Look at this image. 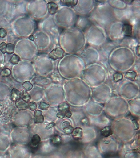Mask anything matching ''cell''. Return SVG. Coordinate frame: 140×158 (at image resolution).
Listing matches in <instances>:
<instances>
[{"label":"cell","mask_w":140,"mask_h":158,"mask_svg":"<svg viewBox=\"0 0 140 158\" xmlns=\"http://www.w3.org/2000/svg\"><path fill=\"white\" fill-rule=\"evenodd\" d=\"M66 54L78 55L87 46L85 34L75 26L63 30L58 41Z\"/></svg>","instance_id":"6da1fadb"},{"label":"cell","mask_w":140,"mask_h":158,"mask_svg":"<svg viewBox=\"0 0 140 158\" xmlns=\"http://www.w3.org/2000/svg\"><path fill=\"white\" fill-rule=\"evenodd\" d=\"M137 58L131 49L119 46L110 54L108 64L113 71L123 73L132 70Z\"/></svg>","instance_id":"7a4b0ae2"},{"label":"cell","mask_w":140,"mask_h":158,"mask_svg":"<svg viewBox=\"0 0 140 158\" xmlns=\"http://www.w3.org/2000/svg\"><path fill=\"white\" fill-rule=\"evenodd\" d=\"M86 66L78 55L66 54L58 63V71L63 78L70 80L82 77Z\"/></svg>","instance_id":"3957f363"},{"label":"cell","mask_w":140,"mask_h":158,"mask_svg":"<svg viewBox=\"0 0 140 158\" xmlns=\"http://www.w3.org/2000/svg\"><path fill=\"white\" fill-rule=\"evenodd\" d=\"M96 6L88 18L92 23L106 29L113 22L116 21L113 9L108 4L107 1H96Z\"/></svg>","instance_id":"277c9868"},{"label":"cell","mask_w":140,"mask_h":158,"mask_svg":"<svg viewBox=\"0 0 140 158\" xmlns=\"http://www.w3.org/2000/svg\"><path fill=\"white\" fill-rule=\"evenodd\" d=\"M108 74L104 66L97 63L86 66L81 77L89 86L96 87L104 84Z\"/></svg>","instance_id":"5b68a950"},{"label":"cell","mask_w":140,"mask_h":158,"mask_svg":"<svg viewBox=\"0 0 140 158\" xmlns=\"http://www.w3.org/2000/svg\"><path fill=\"white\" fill-rule=\"evenodd\" d=\"M84 33L87 44L97 49L108 41L105 30L98 25L92 24Z\"/></svg>","instance_id":"8992f818"},{"label":"cell","mask_w":140,"mask_h":158,"mask_svg":"<svg viewBox=\"0 0 140 158\" xmlns=\"http://www.w3.org/2000/svg\"><path fill=\"white\" fill-rule=\"evenodd\" d=\"M77 16L73 8L60 6L54 19L58 27L64 30L74 26Z\"/></svg>","instance_id":"52a82bcc"},{"label":"cell","mask_w":140,"mask_h":158,"mask_svg":"<svg viewBox=\"0 0 140 158\" xmlns=\"http://www.w3.org/2000/svg\"><path fill=\"white\" fill-rule=\"evenodd\" d=\"M119 42H115L111 41H108L102 47L98 49L100 55L99 63L104 66L107 69L112 70L110 69L108 64L109 56L113 49L119 46Z\"/></svg>","instance_id":"ba28073f"},{"label":"cell","mask_w":140,"mask_h":158,"mask_svg":"<svg viewBox=\"0 0 140 158\" xmlns=\"http://www.w3.org/2000/svg\"><path fill=\"white\" fill-rule=\"evenodd\" d=\"M124 23L116 20L110 24L105 29L110 41L120 42L124 38L123 27Z\"/></svg>","instance_id":"9c48e42d"},{"label":"cell","mask_w":140,"mask_h":158,"mask_svg":"<svg viewBox=\"0 0 140 158\" xmlns=\"http://www.w3.org/2000/svg\"><path fill=\"white\" fill-rule=\"evenodd\" d=\"M78 55L82 60L86 67L99 63V52L94 47L86 46Z\"/></svg>","instance_id":"30bf717a"},{"label":"cell","mask_w":140,"mask_h":158,"mask_svg":"<svg viewBox=\"0 0 140 158\" xmlns=\"http://www.w3.org/2000/svg\"><path fill=\"white\" fill-rule=\"evenodd\" d=\"M96 6V1L94 0H78L77 4L73 9L77 15L88 17Z\"/></svg>","instance_id":"8fae6325"},{"label":"cell","mask_w":140,"mask_h":158,"mask_svg":"<svg viewBox=\"0 0 140 158\" xmlns=\"http://www.w3.org/2000/svg\"><path fill=\"white\" fill-rule=\"evenodd\" d=\"M113 12L116 20L123 23H129L130 21L134 17H136L134 15L132 6H128L126 9L123 10H117L113 9Z\"/></svg>","instance_id":"7c38bea8"},{"label":"cell","mask_w":140,"mask_h":158,"mask_svg":"<svg viewBox=\"0 0 140 158\" xmlns=\"http://www.w3.org/2000/svg\"><path fill=\"white\" fill-rule=\"evenodd\" d=\"M121 90L123 95L129 96L136 95L138 94L139 90L138 86L129 80L123 84Z\"/></svg>","instance_id":"4fadbf2b"},{"label":"cell","mask_w":140,"mask_h":158,"mask_svg":"<svg viewBox=\"0 0 140 158\" xmlns=\"http://www.w3.org/2000/svg\"><path fill=\"white\" fill-rule=\"evenodd\" d=\"M92 24L88 17L78 15L74 26L84 32Z\"/></svg>","instance_id":"5bb4252c"},{"label":"cell","mask_w":140,"mask_h":158,"mask_svg":"<svg viewBox=\"0 0 140 158\" xmlns=\"http://www.w3.org/2000/svg\"><path fill=\"white\" fill-rule=\"evenodd\" d=\"M139 41L134 37H125L119 42V46L128 47L133 50L135 47L140 44Z\"/></svg>","instance_id":"9a60e30c"},{"label":"cell","mask_w":140,"mask_h":158,"mask_svg":"<svg viewBox=\"0 0 140 158\" xmlns=\"http://www.w3.org/2000/svg\"><path fill=\"white\" fill-rule=\"evenodd\" d=\"M65 51L59 46L52 49L49 53L48 56L53 61L60 60L66 55Z\"/></svg>","instance_id":"2e32d148"},{"label":"cell","mask_w":140,"mask_h":158,"mask_svg":"<svg viewBox=\"0 0 140 158\" xmlns=\"http://www.w3.org/2000/svg\"><path fill=\"white\" fill-rule=\"evenodd\" d=\"M107 3L114 10H123L128 7V5L123 0H108Z\"/></svg>","instance_id":"e0dca14e"},{"label":"cell","mask_w":140,"mask_h":158,"mask_svg":"<svg viewBox=\"0 0 140 158\" xmlns=\"http://www.w3.org/2000/svg\"><path fill=\"white\" fill-rule=\"evenodd\" d=\"M123 33L124 37H130L134 36V28L132 25L129 23H124Z\"/></svg>","instance_id":"ac0fdd59"},{"label":"cell","mask_w":140,"mask_h":158,"mask_svg":"<svg viewBox=\"0 0 140 158\" xmlns=\"http://www.w3.org/2000/svg\"><path fill=\"white\" fill-rule=\"evenodd\" d=\"M46 6L48 12L51 15L56 14L59 8L58 3L53 2H50L47 3Z\"/></svg>","instance_id":"d6986e66"},{"label":"cell","mask_w":140,"mask_h":158,"mask_svg":"<svg viewBox=\"0 0 140 158\" xmlns=\"http://www.w3.org/2000/svg\"><path fill=\"white\" fill-rule=\"evenodd\" d=\"M58 2L60 6L73 8L77 4L78 0H61Z\"/></svg>","instance_id":"ffe728a7"},{"label":"cell","mask_w":140,"mask_h":158,"mask_svg":"<svg viewBox=\"0 0 140 158\" xmlns=\"http://www.w3.org/2000/svg\"><path fill=\"white\" fill-rule=\"evenodd\" d=\"M42 114L43 112L41 110H35L34 116V122L35 124H41L44 122V117Z\"/></svg>","instance_id":"44dd1931"},{"label":"cell","mask_w":140,"mask_h":158,"mask_svg":"<svg viewBox=\"0 0 140 158\" xmlns=\"http://www.w3.org/2000/svg\"><path fill=\"white\" fill-rule=\"evenodd\" d=\"M138 75V73L134 70H131L127 71L125 73L124 77L126 79L130 81H134Z\"/></svg>","instance_id":"7402d4cb"},{"label":"cell","mask_w":140,"mask_h":158,"mask_svg":"<svg viewBox=\"0 0 140 158\" xmlns=\"http://www.w3.org/2000/svg\"><path fill=\"white\" fill-rule=\"evenodd\" d=\"M16 106L18 109L20 110H26L28 108V103L25 102L22 99L17 100L15 102Z\"/></svg>","instance_id":"603a6c76"},{"label":"cell","mask_w":140,"mask_h":158,"mask_svg":"<svg viewBox=\"0 0 140 158\" xmlns=\"http://www.w3.org/2000/svg\"><path fill=\"white\" fill-rule=\"evenodd\" d=\"M50 79L43 77H38V78H35L34 82L35 84L40 85H48L50 84Z\"/></svg>","instance_id":"cb8c5ba5"},{"label":"cell","mask_w":140,"mask_h":158,"mask_svg":"<svg viewBox=\"0 0 140 158\" xmlns=\"http://www.w3.org/2000/svg\"><path fill=\"white\" fill-rule=\"evenodd\" d=\"M82 130L81 128L78 127L73 130L72 132V135L74 139H79L82 138Z\"/></svg>","instance_id":"d4e9b609"},{"label":"cell","mask_w":140,"mask_h":158,"mask_svg":"<svg viewBox=\"0 0 140 158\" xmlns=\"http://www.w3.org/2000/svg\"><path fill=\"white\" fill-rule=\"evenodd\" d=\"M21 92L16 88L13 89L11 93V98L12 100L16 102L17 100L21 98Z\"/></svg>","instance_id":"484cf974"},{"label":"cell","mask_w":140,"mask_h":158,"mask_svg":"<svg viewBox=\"0 0 140 158\" xmlns=\"http://www.w3.org/2000/svg\"><path fill=\"white\" fill-rule=\"evenodd\" d=\"M124 75L122 73L116 72L114 71L113 75V80L115 83L122 81L124 78Z\"/></svg>","instance_id":"4316f807"},{"label":"cell","mask_w":140,"mask_h":158,"mask_svg":"<svg viewBox=\"0 0 140 158\" xmlns=\"http://www.w3.org/2000/svg\"><path fill=\"white\" fill-rule=\"evenodd\" d=\"M41 139L39 136L38 135H33L31 141V145L33 147H36L41 142Z\"/></svg>","instance_id":"83f0119b"},{"label":"cell","mask_w":140,"mask_h":158,"mask_svg":"<svg viewBox=\"0 0 140 158\" xmlns=\"http://www.w3.org/2000/svg\"><path fill=\"white\" fill-rule=\"evenodd\" d=\"M101 134L103 136L108 137L110 136L112 134V131L111 127H106L101 130Z\"/></svg>","instance_id":"f1b7e54d"},{"label":"cell","mask_w":140,"mask_h":158,"mask_svg":"<svg viewBox=\"0 0 140 158\" xmlns=\"http://www.w3.org/2000/svg\"><path fill=\"white\" fill-rule=\"evenodd\" d=\"M58 111L65 113L66 110H69L70 106L66 102H62L58 106Z\"/></svg>","instance_id":"f546056e"},{"label":"cell","mask_w":140,"mask_h":158,"mask_svg":"<svg viewBox=\"0 0 140 158\" xmlns=\"http://www.w3.org/2000/svg\"><path fill=\"white\" fill-rule=\"evenodd\" d=\"M21 99L25 101V102H28L30 101L31 100V96L30 94L26 91H22L21 92Z\"/></svg>","instance_id":"4dcf8cb0"},{"label":"cell","mask_w":140,"mask_h":158,"mask_svg":"<svg viewBox=\"0 0 140 158\" xmlns=\"http://www.w3.org/2000/svg\"><path fill=\"white\" fill-rule=\"evenodd\" d=\"M15 46L14 44L9 43L7 44L6 53L9 55L13 54L14 52Z\"/></svg>","instance_id":"1f68e13d"},{"label":"cell","mask_w":140,"mask_h":158,"mask_svg":"<svg viewBox=\"0 0 140 158\" xmlns=\"http://www.w3.org/2000/svg\"><path fill=\"white\" fill-rule=\"evenodd\" d=\"M11 71L10 69L8 68H5L2 69L1 71V77L3 78H6V77H9L11 75Z\"/></svg>","instance_id":"d6a6232c"},{"label":"cell","mask_w":140,"mask_h":158,"mask_svg":"<svg viewBox=\"0 0 140 158\" xmlns=\"http://www.w3.org/2000/svg\"><path fill=\"white\" fill-rule=\"evenodd\" d=\"M22 86L26 91H29L33 88V85L30 82L26 81L22 84Z\"/></svg>","instance_id":"836d02e7"},{"label":"cell","mask_w":140,"mask_h":158,"mask_svg":"<svg viewBox=\"0 0 140 158\" xmlns=\"http://www.w3.org/2000/svg\"><path fill=\"white\" fill-rule=\"evenodd\" d=\"M20 60V57H19L18 55L14 54L13 55L12 57L10 60V62L11 64H18Z\"/></svg>","instance_id":"e575fe53"},{"label":"cell","mask_w":140,"mask_h":158,"mask_svg":"<svg viewBox=\"0 0 140 158\" xmlns=\"http://www.w3.org/2000/svg\"><path fill=\"white\" fill-rule=\"evenodd\" d=\"M50 142L54 145H58L61 142L60 137L58 135H54L50 138Z\"/></svg>","instance_id":"d590c367"},{"label":"cell","mask_w":140,"mask_h":158,"mask_svg":"<svg viewBox=\"0 0 140 158\" xmlns=\"http://www.w3.org/2000/svg\"><path fill=\"white\" fill-rule=\"evenodd\" d=\"M140 44L138 45L136 47L134 48L133 51H134V54L137 58H140Z\"/></svg>","instance_id":"8d00e7d4"},{"label":"cell","mask_w":140,"mask_h":158,"mask_svg":"<svg viewBox=\"0 0 140 158\" xmlns=\"http://www.w3.org/2000/svg\"><path fill=\"white\" fill-rule=\"evenodd\" d=\"M49 104L46 103L45 102H41L39 105L40 109L43 110H47L48 109V108H49Z\"/></svg>","instance_id":"74e56055"},{"label":"cell","mask_w":140,"mask_h":158,"mask_svg":"<svg viewBox=\"0 0 140 158\" xmlns=\"http://www.w3.org/2000/svg\"><path fill=\"white\" fill-rule=\"evenodd\" d=\"M73 127L71 126H69L67 127L66 128L63 129V131H64V132L66 135H70L72 133L73 131Z\"/></svg>","instance_id":"f35d334b"},{"label":"cell","mask_w":140,"mask_h":158,"mask_svg":"<svg viewBox=\"0 0 140 158\" xmlns=\"http://www.w3.org/2000/svg\"><path fill=\"white\" fill-rule=\"evenodd\" d=\"M28 108L32 110V111H34L36 110L37 108V105L36 103L34 102H31L28 103Z\"/></svg>","instance_id":"ab89813d"},{"label":"cell","mask_w":140,"mask_h":158,"mask_svg":"<svg viewBox=\"0 0 140 158\" xmlns=\"http://www.w3.org/2000/svg\"><path fill=\"white\" fill-rule=\"evenodd\" d=\"M7 44L5 42H2L0 44V50L3 54L6 53Z\"/></svg>","instance_id":"60d3db41"},{"label":"cell","mask_w":140,"mask_h":158,"mask_svg":"<svg viewBox=\"0 0 140 158\" xmlns=\"http://www.w3.org/2000/svg\"><path fill=\"white\" fill-rule=\"evenodd\" d=\"M7 35L6 31L5 29L3 28H0V38L3 39Z\"/></svg>","instance_id":"b9f144b4"},{"label":"cell","mask_w":140,"mask_h":158,"mask_svg":"<svg viewBox=\"0 0 140 158\" xmlns=\"http://www.w3.org/2000/svg\"><path fill=\"white\" fill-rule=\"evenodd\" d=\"M56 126V124L54 122H52V123H49V124L47 125L46 127V130H50V129Z\"/></svg>","instance_id":"7bdbcfd3"},{"label":"cell","mask_w":140,"mask_h":158,"mask_svg":"<svg viewBox=\"0 0 140 158\" xmlns=\"http://www.w3.org/2000/svg\"><path fill=\"white\" fill-rule=\"evenodd\" d=\"M70 126V123L67 121L64 122L62 124V128L63 129L66 128Z\"/></svg>","instance_id":"ee69618b"},{"label":"cell","mask_w":140,"mask_h":158,"mask_svg":"<svg viewBox=\"0 0 140 158\" xmlns=\"http://www.w3.org/2000/svg\"><path fill=\"white\" fill-rule=\"evenodd\" d=\"M57 117L59 118L63 119L65 118V113L64 112H59L58 114H57Z\"/></svg>","instance_id":"f6af8a7d"},{"label":"cell","mask_w":140,"mask_h":158,"mask_svg":"<svg viewBox=\"0 0 140 158\" xmlns=\"http://www.w3.org/2000/svg\"><path fill=\"white\" fill-rule=\"evenodd\" d=\"M65 115L68 118H70L72 116V113L70 110H66L65 112Z\"/></svg>","instance_id":"bcb514c9"},{"label":"cell","mask_w":140,"mask_h":158,"mask_svg":"<svg viewBox=\"0 0 140 158\" xmlns=\"http://www.w3.org/2000/svg\"><path fill=\"white\" fill-rule=\"evenodd\" d=\"M132 121L133 123H134V125H135V130H138L139 129V124L138 123L137 121L135 119L133 120Z\"/></svg>","instance_id":"7dc6e473"},{"label":"cell","mask_w":140,"mask_h":158,"mask_svg":"<svg viewBox=\"0 0 140 158\" xmlns=\"http://www.w3.org/2000/svg\"><path fill=\"white\" fill-rule=\"evenodd\" d=\"M29 39L30 40H31V41H34L35 39V37H34V36H33V35H30V36L29 37Z\"/></svg>","instance_id":"c3c4849f"},{"label":"cell","mask_w":140,"mask_h":158,"mask_svg":"<svg viewBox=\"0 0 140 158\" xmlns=\"http://www.w3.org/2000/svg\"><path fill=\"white\" fill-rule=\"evenodd\" d=\"M2 111H1V110H0V116H1V115H2Z\"/></svg>","instance_id":"681fc988"}]
</instances>
